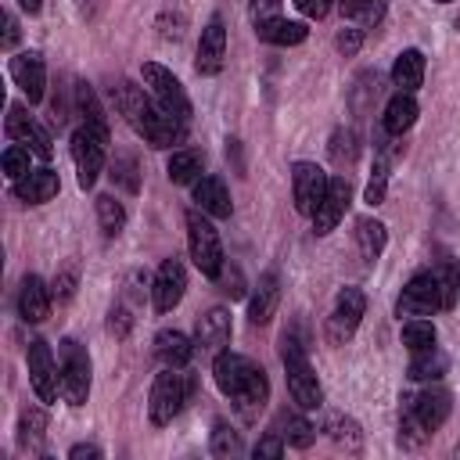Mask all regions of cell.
<instances>
[{"mask_svg":"<svg viewBox=\"0 0 460 460\" xmlns=\"http://www.w3.org/2000/svg\"><path fill=\"white\" fill-rule=\"evenodd\" d=\"M111 97H115V108L119 115L151 144V147H176L187 140V122H180L176 115H169L162 104H151L147 93L129 83V79H119L111 86Z\"/></svg>","mask_w":460,"mask_h":460,"instance_id":"1","label":"cell"},{"mask_svg":"<svg viewBox=\"0 0 460 460\" xmlns=\"http://www.w3.org/2000/svg\"><path fill=\"white\" fill-rule=\"evenodd\" d=\"M212 377H216V388L234 402V410L244 417V420H255L262 413V406L270 402V381H266V370L259 363H252L248 356L241 352H216L212 359Z\"/></svg>","mask_w":460,"mask_h":460,"instance_id":"2","label":"cell"},{"mask_svg":"<svg viewBox=\"0 0 460 460\" xmlns=\"http://www.w3.org/2000/svg\"><path fill=\"white\" fill-rule=\"evenodd\" d=\"M280 363H284V374H288V392L295 399L298 410H320L323 406V388L309 367V356H305V345L284 331L280 338Z\"/></svg>","mask_w":460,"mask_h":460,"instance_id":"3","label":"cell"},{"mask_svg":"<svg viewBox=\"0 0 460 460\" xmlns=\"http://www.w3.org/2000/svg\"><path fill=\"white\" fill-rule=\"evenodd\" d=\"M183 223H187V248H190L194 266H198L208 280H216V277L223 273V266H226V255H223V244H219L216 226L208 223V216H205L201 208H190V212L183 216Z\"/></svg>","mask_w":460,"mask_h":460,"instance_id":"4","label":"cell"},{"mask_svg":"<svg viewBox=\"0 0 460 460\" xmlns=\"http://www.w3.org/2000/svg\"><path fill=\"white\" fill-rule=\"evenodd\" d=\"M190 388H194L190 377H183L176 367H165V370L155 377L151 395H147V417H151V424H155V428L172 424V417H176V413L183 410V402L190 399Z\"/></svg>","mask_w":460,"mask_h":460,"instance_id":"5","label":"cell"},{"mask_svg":"<svg viewBox=\"0 0 460 460\" xmlns=\"http://www.w3.org/2000/svg\"><path fill=\"white\" fill-rule=\"evenodd\" d=\"M58 367H61V395H65V402L68 406H83L90 399V352L75 338H61Z\"/></svg>","mask_w":460,"mask_h":460,"instance_id":"6","label":"cell"},{"mask_svg":"<svg viewBox=\"0 0 460 460\" xmlns=\"http://www.w3.org/2000/svg\"><path fill=\"white\" fill-rule=\"evenodd\" d=\"M140 75H144V86L151 90L155 104H162V108H165L169 115H176L180 122H190V115H194L190 97H187L183 83H180L169 68H162L158 61H144V65H140Z\"/></svg>","mask_w":460,"mask_h":460,"instance_id":"7","label":"cell"},{"mask_svg":"<svg viewBox=\"0 0 460 460\" xmlns=\"http://www.w3.org/2000/svg\"><path fill=\"white\" fill-rule=\"evenodd\" d=\"M438 309H446L438 273H435V270H420V273H413V277L406 280L399 302H395V316H399V320H402V316L413 320V316H431V313H438Z\"/></svg>","mask_w":460,"mask_h":460,"instance_id":"8","label":"cell"},{"mask_svg":"<svg viewBox=\"0 0 460 460\" xmlns=\"http://www.w3.org/2000/svg\"><path fill=\"white\" fill-rule=\"evenodd\" d=\"M25 363H29V385L36 392L40 402H58L61 395V367L54 363V352L43 338H32L29 349H25Z\"/></svg>","mask_w":460,"mask_h":460,"instance_id":"9","label":"cell"},{"mask_svg":"<svg viewBox=\"0 0 460 460\" xmlns=\"http://www.w3.org/2000/svg\"><path fill=\"white\" fill-rule=\"evenodd\" d=\"M104 147H108V140L90 126H79L72 133V162H75V180L83 190H90L97 183V176L104 169Z\"/></svg>","mask_w":460,"mask_h":460,"instance_id":"10","label":"cell"},{"mask_svg":"<svg viewBox=\"0 0 460 460\" xmlns=\"http://www.w3.org/2000/svg\"><path fill=\"white\" fill-rule=\"evenodd\" d=\"M363 313H367V295H363L359 288H341L338 298H334V309H331V316H327V327H323L327 341H331V345H345V341L356 334Z\"/></svg>","mask_w":460,"mask_h":460,"instance_id":"11","label":"cell"},{"mask_svg":"<svg viewBox=\"0 0 460 460\" xmlns=\"http://www.w3.org/2000/svg\"><path fill=\"white\" fill-rule=\"evenodd\" d=\"M327 187H331V176L316 162H295L291 165V198H295V208L302 216L313 219V212L320 208Z\"/></svg>","mask_w":460,"mask_h":460,"instance_id":"12","label":"cell"},{"mask_svg":"<svg viewBox=\"0 0 460 460\" xmlns=\"http://www.w3.org/2000/svg\"><path fill=\"white\" fill-rule=\"evenodd\" d=\"M7 137L18 140V144H25V147H29L36 158H43V162H50V155H54L50 133L29 115L25 104H11V108H7Z\"/></svg>","mask_w":460,"mask_h":460,"instance_id":"13","label":"cell"},{"mask_svg":"<svg viewBox=\"0 0 460 460\" xmlns=\"http://www.w3.org/2000/svg\"><path fill=\"white\" fill-rule=\"evenodd\" d=\"M7 68H11L14 86L25 93V101H29V104H40L43 93H47V65H43V54H36V50H22V54L11 58Z\"/></svg>","mask_w":460,"mask_h":460,"instance_id":"14","label":"cell"},{"mask_svg":"<svg viewBox=\"0 0 460 460\" xmlns=\"http://www.w3.org/2000/svg\"><path fill=\"white\" fill-rule=\"evenodd\" d=\"M187 291V270L180 259H165L151 280V302L158 313H172Z\"/></svg>","mask_w":460,"mask_h":460,"instance_id":"15","label":"cell"},{"mask_svg":"<svg viewBox=\"0 0 460 460\" xmlns=\"http://www.w3.org/2000/svg\"><path fill=\"white\" fill-rule=\"evenodd\" d=\"M402 399L410 402L413 417L424 424L428 435L438 431V428L449 420V413H453V395H449L446 388H435V385H428V388L417 392V395H402Z\"/></svg>","mask_w":460,"mask_h":460,"instance_id":"16","label":"cell"},{"mask_svg":"<svg viewBox=\"0 0 460 460\" xmlns=\"http://www.w3.org/2000/svg\"><path fill=\"white\" fill-rule=\"evenodd\" d=\"M349 201H352V183H349V176H331V187H327L320 208L313 212V234H316V237L331 234V230L338 226V219L345 216Z\"/></svg>","mask_w":460,"mask_h":460,"instance_id":"17","label":"cell"},{"mask_svg":"<svg viewBox=\"0 0 460 460\" xmlns=\"http://www.w3.org/2000/svg\"><path fill=\"white\" fill-rule=\"evenodd\" d=\"M223 61H226V29H223L219 18H212L201 29L198 54H194V72L198 75H219L223 72Z\"/></svg>","mask_w":460,"mask_h":460,"instance_id":"18","label":"cell"},{"mask_svg":"<svg viewBox=\"0 0 460 460\" xmlns=\"http://www.w3.org/2000/svg\"><path fill=\"white\" fill-rule=\"evenodd\" d=\"M226 341H230V309L226 305L205 309L194 323V345L205 352H223Z\"/></svg>","mask_w":460,"mask_h":460,"instance_id":"19","label":"cell"},{"mask_svg":"<svg viewBox=\"0 0 460 460\" xmlns=\"http://www.w3.org/2000/svg\"><path fill=\"white\" fill-rule=\"evenodd\" d=\"M50 302H54L50 288L36 273H25L22 277V288H18V316L25 323H43L50 316Z\"/></svg>","mask_w":460,"mask_h":460,"instance_id":"20","label":"cell"},{"mask_svg":"<svg viewBox=\"0 0 460 460\" xmlns=\"http://www.w3.org/2000/svg\"><path fill=\"white\" fill-rule=\"evenodd\" d=\"M277 305H280V277H277L273 270H266V273L259 277V284L252 288V295H248V320H252L255 327H262V323L273 320Z\"/></svg>","mask_w":460,"mask_h":460,"instance_id":"21","label":"cell"},{"mask_svg":"<svg viewBox=\"0 0 460 460\" xmlns=\"http://www.w3.org/2000/svg\"><path fill=\"white\" fill-rule=\"evenodd\" d=\"M58 190H61V180H58V172H54L50 165L32 169L29 176L14 180V198H18L22 205H43V201L58 198Z\"/></svg>","mask_w":460,"mask_h":460,"instance_id":"22","label":"cell"},{"mask_svg":"<svg viewBox=\"0 0 460 460\" xmlns=\"http://www.w3.org/2000/svg\"><path fill=\"white\" fill-rule=\"evenodd\" d=\"M194 205H198L205 216H212V219H226V216L234 212L230 190H226V183H223L219 176H198V180H194Z\"/></svg>","mask_w":460,"mask_h":460,"instance_id":"23","label":"cell"},{"mask_svg":"<svg viewBox=\"0 0 460 460\" xmlns=\"http://www.w3.org/2000/svg\"><path fill=\"white\" fill-rule=\"evenodd\" d=\"M155 356H158L162 367H176V370H183V367L190 363V356H194V341H190L183 331L165 327V331L155 334Z\"/></svg>","mask_w":460,"mask_h":460,"instance_id":"24","label":"cell"},{"mask_svg":"<svg viewBox=\"0 0 460 460\" xmlns=\"http://www.w3.org/2000/svg\"><path fill=\"white\" fill-rule=\"evenodd\" d=\"M417 97L413 93H406V90H395L392 97H388V104H385V115H381V126H385V133H392V137H402L413 122H417Z\"/></svg>","mask_w":460,"mask_h":460,"instance_id":"25","label":"cell"},{"mask_svg":"<svg viewBox=\"0 0 460 460\" xmlns=\"http://www.w3.org/2000/svg\"><path fill=\"white\" fill-rule=\"evenodd\" d=\"M392 83L399 86V90H406V93H413L420 83H424V54L417 50V47H406V50H399L395 54V61H392Z\"/></svg>","mask_w":460,"mask_h":460,"instance_id":"26","label":"cell"},{"mask_svg":"<svg viewBox=\"0 0 460 460\" xmlns=\"http://www.w3.org/2000/svg\"><path fill=\"white\" fill-rule=\"evenodd\" d=\"M47 438V410L43 406H25L18 413V446L25 453H40Z\"/></svg>","mask_w":460,"mask_h":460,"instance_id":"27","label":"cell"},{"mask_svg":"<svg viewBox=\"0 0 460 460\" xmlns=\"http://www.w3.org/2000/svg\"><path fill=\"white\" fill-rule=\"evenodd\" d=\"M352 234H356V244H359L363 262H377L381 252H385V244H388V230H385V223L363 216V219H356V230H352Z\"/></svg>","mask_w":460,"mask_h":460,"instance_id":"28","label":"cell"},{"mask_svg":"<svg viewBox=\"0 0 460 460\" xmlns=\"http://www.w3.org/2000/svg\"><path fill=\"white\" fill-rule=\"evenodd\" d=\"M323 435H327L338 449H345V453H359V449H363V428H359L352 417H345V413H327Z\"/></svg>","mask_w":460,"mask_h":460,"instance_id":"29","label":"cell"},{"mask_svg":"<svg viewBox=\"0 0 460 460\" xmlns=\"http://www.w3.org/2000/svg\"><path fill=\"white\" fill-rule=\"evenodd\" d=\"M255 36L266 40V43H273V47H295V43H302L309 36V29H305V22H291V18L280 14V18L266 22V25H259Z\"/></svg>","mask_w":460,"mask_h":460,"instance_id":"30","label":"cell"},{"mask_svg":"<svg viewBox=\"0 0 460 460\" xmlns=\"http://www.w3.org/2000/svg\"><path fill=\"white\" fill-rule=\"evenodd\" d=\"M273 428H277L280 438H284L288 446H295V449H309L313 438H316V428H313L302 413H291V410H280L277 420H273Z\"/></svg>","mask_w":460,"mask_h":460,"instance_id":"31","label":"cell"},{"mask_svg":"<svg viewBox=\"0 0 460 460\" xmlns=\"http://www.w3.org/2000/svg\"><path fill=\"white\" fill-rule=\"evenodd\" d=\"M75 108H79V115H83V126L97 129V133L108 140V115H104V108H101V101H97V93H93V86H90L86 79L75 83Z\"/></svg>","mask_w":460,"mask_h":460,"instance_id":"32","label":"cell"},{"mask_svg":"<svg viewBox=\"0 0 460 460\" xmlns=\"http://www.w3.org/2000/svg\"><path fill=\"white\" fill-rule=\"evenodd\" d=\"M338 11H341V18H349L352 25L370 29V25H381V18H385V0H338Z\"/></svg>","mask_w":460,"mask_h":460,"instance_id":"33","label":"cell"},{"mask_svg":"<svg viewBox=\"0 0 460 460\" xmlns=\"http://www.w3.org/2000/svg\"><path fill=\"white\" fill-rule=\"evenodd\" d=\"M399 338H402V345H406L410 352H428V349H435L438 331H435V323H431V320L413 316V320H406V323H402Z\"/></svg>","mask_w":460,"mask_h":460,"instance_id":"34","label":"cell"},{"mask_svg":"<svg viewBox=\"0 0 460 460\" xmlns=\"http://www.w3.org/2000/svg\"><path fill=\"white\" fill-rule=\"evenodd\" d=\"M446 367H449V359L438 352V345L435 349H428V352H413V359H410V377L413 381H438L442 374H446Z\"/></svg>","mask_w":460,"mask_h":460,"instance_id":"35","label":"cell"},{"mask_svg":"<svg viewBox=\"0 0 460 460\" xmlns=\"http://www.w3.org/2000/svg\"><path fill=\"white\" fill-rule=\"evenodd\" d=\"M165 172L172 183H194L201 176V155L198 151H172L165 162Z\"/></svg>","mask_w":460,"mask_h":460,"instance_id":"36","label":"cell"},{"mask_svg":"<svg viewBox=\"0 0 460 460\" xmlns=\"http://www.w3.org/2000/svg\"><path fill=\"white\" fill-rule=\"evenodd\" d=\"M97 223H101V230H104V237H119L122 226H126V208H122V201H115L111 194H101V198H97Z\"/></svg>","mask_w":460,"mask_h":460,"instance_id":"37","label":"cell"},{"mask_svg":"<svg viewBox=\"0 0 460 460\" xmlns=\"http://www.w3.org/2000/svg\"><path fill=\"white\" fill-rule=\"evenodd\" d=\"M111 183L115 187H122L126 194H137L140 190V172H137V158L133 155H119L115 162H111Z\"/></svg>","mask_w":460,"mask_h":460,"instance_id":"38","label":"cell"},{"mask_svg":"<svg viewBox=\"0 0 460 460\" xmlns=\"http://www.w3.org/2000/svg\"><path fill=\"white\" fill-rule=\"evenodd\" d=\"M438 284H442V298H446V309L456 305V295H460V266L453 255H442L438 259Z\"/></svg>","mask_w":460,"mask_h":460,"instance_id":"39","label":"cell"},{"mask_svg":"<svg viewBox=\"0 0 460 460\" xmlns=\"http://www.w3.org/2000/svg\"><path fill=\"white\" fill-rule=\"evenodd\" d=\"M208 449H212V456H241V449H244V446H241V435H237L226 420H216Z\"/></svg>","mask_w":460,"mask_h":460,"instance_id":"40","label":"cell"},{"mask_svg":"<svg viewBox=\"0 0 460 460\" xmlns=\"http://www.w3.org/2000/svg\"><path fill=\"white\" fill-rule=\"evenodd\" d=\"M385 194H388V158H385V155H377L374 172H370L367 190H363V201L374 208V205H381V201H385Z\"/></svg>","mask_w":460,"mask_h":460,"instance_id":"41","label":"cell"},{"mask_svg":"<svg viewBox=\"0 0 460 460\" xmlns=\"http://www.w3.org/2000/svg\"><path fill=\"white\" fill-rule=\"evenodd\" d=\"M75 288H79V266H75V262H65V266L58 270L54 284H50V295H54L58 305H65V302H72Z\"/></svg>","mask_w":460,"mask_h":460,"instance_id":"42","label":"cell"},{"mask_svg":"<svg viewBox=\"0 0 460 460\" xmlns=\"http://www.w3.org/2000/svg\"><path fill=\"white\" fill-rule=\"evenodd\" d=\"M331 158L341 169L356 162V133L352 129H334V137H331Z\"/></svg>","mask_w":460,"mask_h":460,"instance_id":"43","label":"cell"},{"mask_svg":"<svg viewBox=\"0 0 460 460\" xmlns=\"http://www.w3.org/2000/svg\"><path fill=\"white\" fill-rule=\"evenodd\" d=\"M29 155H32V151H29L25 144H18V140H14V144L4 151V158H0V162H4V172H7L11 180L29 176V172H32V169H29Z\"/></svg>","mask_w":460,"mask_h":460,"instance_id":"44","label":"cell"},{"mask_svg":"<svg viewBox=\"0 0 460 460\" xmlns=\"http://www.w3.org/2000/svg\"><path fill=\"white\" fill-rule=\"evenodd\" d=\"M183 32H187V14L183 11H162L158 14V36L162 40H183Z\"/></svg>","mask_w":460,"mask_h":460,"instance_id":"45","label":"cell"},{"mask_svg":"<svg viewBox=\"0 0 460 460\" xmlns=\"http://www.w3.org/2000/svg\"><path fill=\"white\" fill-rule=\"evenodd\" d=\"M334 47H338L341 58H356L359 47H363V29L359 25H341L338 36H334Z\"/></svg>","mask_w":460,"mask_h":460,"instance_id":"46","label":"cell"},{"mask_svg":"<svg viewBox=\"0 0 460 460\" xmlns=\"http://www.w3.org/2000/svg\"><path fill=\"white\" fill-rule=\"evenodd\" d=\"M248 18H252V29L280 18V0H248Z\"/></svg>","mask_w":460,"mask_h":460,"instance_id":"47","label":"cell"},{"mask_svg":"<svg viewBox=\"0 0 460 460\" xmlns=\"http://www.w3.org/2000/svg\"><path fill=\"white\" fill-rule=\"evenodd\" d=\"M252 453H255V460H277V456L284 453V438H280V431H277V428H270V431L255 442V449H252Z\"/></svg>","mask_w":460,"mask_h":460,"instance_id":"48","label":"cell"},{"mask_svg":"<svg viewBox=\"0 0 460 460\" xmlns=\"http://www.w3.org/2000/svg\"><path fill=\"white\" fill-rule=\"evenodd\" d=\"M129 331H133V316H129V309H126L122 302H119V305H111V313H108V334L122 341Z\"/></svg>","mask_w":460,"mask_h":460,"instance_id":"49","label":"cell"},{"mask_svg":"<svg viewBox=\"0 0 460 460\" xmlns=\"http://www.w3.org/2000/svg\"><path fill=\"white\" fill-rule=\"evenodd\" d=\"M216 280L223 284V291H226L230 298H241V295H244V288H241V273H237V270H230V273H226V266H223V273H219Z\"/></svg>","mask_w":460,"mask_h":460,"instance_id":"50","label":"cell"},{"mask_svg":"<svg viewBox=\"0 0 460 460\" xmlns=\"http://www.w3.org/2000/svg\"><path fill=\"white\" fill-rule=\"evenodd\" d=\"M331 4H334V0H295V7H298L305 18H323V14L331 11Z\"/></svg>","mask_w":460,"mask_h":460,"instance_id":"51","label":"cell"},{"mask_svg":"<svg viewBox=\"0 0 460 460\" xmlns=\"http://www.w3.org/2000/svg\"><path fill=\"white\" fill-rule=\"evenodd\" d=\"M101 456H104L101 446H90V442H79L68 449V460H101Z\"/></svg>","mask_w":460,"mask_h":460,"instance_id":"52","label":"cell"},{"mask_svg":"<svg viewBox=\"0 0 460 460\" xmlns=\"http://www.w3.org/2000/svg\"><path fill=\"white\" fill-rule=\"evenodd\" d=\"M18 43V18L14 14H4V47L11 50Z\"/></svg>","mask_w":460,"mask_h":460,"instance_id":"53","label":"cell"},{"mask_svg":"<svg viewBox=\"0 0 460 460\" xmlns=\"http://www.w3.org/2000/svg\"><path fill=\"white\" fill-rule=\"evenodd\" d=\"M18 7H22V11H29V14H40L43 0H18Z\"/></svg>","mask_w":460,"mask_h":460,"instance_id":"54","label":"cell"},{"mask_svg":"<svg viewBox=\"0 0 460 460\" xmlns=\"http://www.w3.org/2000/svg\"><path fill=\"white\" fill-rule=\"evenodd\" d=\"M435 4H453V0H435Z\"/></svg>","mask_w":460,"mask_h":460,"instance_id":"55","label":"cell"},{"mask_svg":"<svg viewBox=\"0 0 460 460\" xmlns=\"http://www.w3.org/2000/svg\"><path fill=\"white\" fill-rule=\"evenodd\" d=\"M456 29H460V14H456Z\"/></svg>","mask_w":460,"mask_h":460,"instance_id":"56","label":"cell"}]
</instances>
